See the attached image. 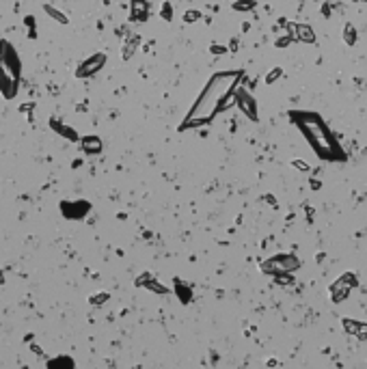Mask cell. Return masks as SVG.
I'll return each mask as SVG.
<instances>
[{
	"mask_svg": "<svg viewBox=\"0 0 367 369\" xmlns=\"http://www.w3.org/2000/svg\"><path fill=\"white\" fill-rule=\"evenodd\" d=\"M22 80V61L16 46L7 39H0V95L7 102L18 97Z\"/></svg>",
	"mask_w": 367,
	"mask_h": 369,
	"instance_id": "3957f363",
	"label": "cell"
},
{
	"mask_svg": "<svg viewBox=\"0 0 367 369\" xmlns=\"http://www.w3.org/2000/svg\"><path fill=\"white\" fill-rule=\"evenodd\" d=\"M290 33L294 39H298V41H305V43H313L315 41V33L311 26H307V24H290Z\"/></svg>",
	"mask_w": 367,
	"mask_h": 369,
	"instance_id": "ba28073f",
	"label": "cell"
},
{
	"mask_svg": "<svg viewBox=\"0 0 367 369\" xmlns=\"http://www.w3.org/2000/svg\"><path fill=\"white\" fill-rule=\"evenodd\" d=\"M80 149L87 156H97L102 151V141H99V136H84L80 138Z\"/></svg>",
	"mask_w": 367,
	"mask_h": 369,
	"instance_id": "9c48e42d",
	"label": "cell"
},
{
	"mask_svg": "<svg viewBox=\"0 0 367 369\" xmlns=\"http://www.w3.org/2000/svg\"><path fill=\"white\" fill-rule=\"evenodd\" d=\"M104 65H106V54H104V52H95V54H91V56L87 58V61H82V63L78 65L76 78H91V76H95V74L104 67Z\"/></svg>",
	"mask_w": 367,
	"mask_h": 369,
	"instance_id": "277c9868",
	"label": "cell"
},
{
	"mask_svg": "<svg viewBox=\"0 0 367 369\" xmlns=\"http://www.w3.org/2000/svg\"><path fill=\"white\" fill-rule=\"evenodd\" d=\"M290 119L298 126V129L303 132L307 143H309V147H313V151L318 153V158H322V160H330V162L346 160V153H344V149H341V145L337 143L333 132L328 129L326 121L318 112L291 111Z\"/></svg>",
	"mask_w": 367,
	"mask_h": 369,
	"instance_id": "7a4b0ae2",
	"label": "cell"
},
{
	"mask_svg": "<svg viewBox=\"0 0 367 369\" xmlns=\"http://www.w3.org/2000/svg\"><path fill=\"white\" fill-rule=\"evenodd\" d=\"M106 294H99V296H93L91 298V302H93V305H102V300H106Z\"/></svg>",
	"mask_w": 367,
	"mask_h": 369,
	"instance_id": "ffe728a7",
	"label": "cell"
},
{
	"mask_svg": "<svg viewBox=\"0 0 367 369\" xmlns=\"http://www.w3.org/2000/svg\"><path fill=\"white\" fill-rule=\"evenodd\" d=\"M344 41L348 43V46H354L356 31H354V26H352V24H346V28H344Z\"/></svg>",
	"mask_w": 367,
	"mask_h": 369,
	"instance_id": "5bb4252c",
	"label": "cell"
},
{
	"mask_svg": "<svg viewBox=\"0 0 367 369\" xmlns=\"http://www.w3.org/2000/svg\"><path fill=\"white\" fill-rule=\"evenodd\" d=\"M291 39H294L291 35H290V37H283V39H276V48H285V46H288V43L291 41Z\"/></svg>",
	"mask_w": 367,
	"mask_h": 369,
	"instance_id": "ac0fdd59",
	"label": "cell"
},
{
	"mask_svg": "<svg viewBox=\"0 0 367 369\" xmlns=\"http://www.w3.org/2000/svg\"><path fill=\"white\" fill-rule=\"evenodd\" d=\"M28 348H31V352H35V356H43V350L37 346V343H31Z\"/></svg>",
	"mask_w": 367,
	"mask_h": 369,
	"instance_id": "d6986e66",
	"label": "cell"
},
{
	"mask_svg": "<svg viewBox=\"0 0 367 369\" xmlns=\"http://www.w3.org/2000/svg\"><path fill=\"white\" fill-rule=\"evenodd\" d=\"M162 13H164V19H171V18H169V16H171V7H169V4H164Z\"/></svg>",
	"mask_w": 367,
	"mask_h": 369,
	"instance_id": "603a6c76",
	"label": "cell"
},
{
	"mask_svg": "<svg viewBox=\"0 0 367 369\" xmlns=\"http://www.w3.org/2000/svg\"><path fill=\"white\" fill-rule=\"evenodd\" d=\"M235 104H238V108L242 111L246 119L257 121V102L249 91H244V87H238V91H235Z\"/></svg>",
	"mask_w": 367,
	"mask_h": 369,
	"instance_id": "5b68a950",
	"label": "cell"
},
{
	"mask_svg": "<svg viewBox=\"0 0 367 369\" xmlns=\"http://www.w3.org/2000/svg\"><path fill=\"white\" fill-rule=\"evenodd\" d=\"M281 76H283V69H281V67H274L272 72H270L268 76H266V84H272V82L276 80V78H281Z\"/></svg>",
	"mask_w": 367,
	"mask_h": 369,
	"instance_id": "2e32d148",
	"label": "cell"
},
{
	"mask_svg": "<svg viewBox=\"0 0 367 369\" xmlns=\"http://www.w3.org/2000/svg\"><path fill=\"white\" fill-rule=\"evenodd\" d=\"M48 369H74V361L69 356H54L48 361Z\"/></svg>",
	"mask_w": 367,
	"mask_h": 369,
	"instance_id": "7c38bea8",
	"label": "cell"
},
{
	"mask_svg": "<svg viewBox=\"0 0 367 369\" xmlns=\"http://www.w3.org/2000/svg\"><path fill=\"white\" fill-rule=\"evenodd\" d=\"M212 52H214V54H225V52H227V48H223V46H212Z\"/></svg>",
	"mask_w": 367,
	"mask_h": 369,
	"instance_id": "7402d4cb",
	"label": "cell"
},
{
	"mask_svg": "<svg viewBox=\"0 0 367 369\" xmlns=\"http://www.w3.org/2000/svg\"><path fill=\"white\" fill-rule=\"evenodd\" d=\"M43 11H46L48 16L54 19V22H58V24H69V18L65 16L63 11H58L57 7H52V4H43Z\"/></svg>",
	"mask_w": 367,
	"mask_h": 369,
	"instance_id": "4fadbf2b",
	"label": "cell"
},
{
	"mask_svg": "<svg viewBox=\"0 0 367 369\" xmlns=\"http://www.w3.org/2000/svg\"><path fill=\"white\" fill-rule=\"evenodd\" d=\"M50 126H52V129L57 134H61V136H65L67 138V141H72V143H76V141H80V136H78V132L74 128H69V126H61V123L57 121V119H52V121H50Z\"/></svg>",
	"mask_w": 367,
	"mask_h": 369,
	"instance_id": "30bf717a",
	"label": "cell"
},
{
	"mask_svg": "<svg viewBox=\"0 0 367 369\" xmlns=\"http://www.w3.org/2000/svg\"><path fill=\"white\" fill-rule=\"evenodd\" d=\"M4 281H7V278H4V272H2V268H0V285H4Z\"/></svg>",
	"mask_w": 367,
	"mask_h": 369,
	"instance_id": "cb8c5ba5",
	"label": "cell"
},
{
	"mask_svg": "<svg viewBox=\"0 0 367 369\" xmlns=\"http://www.w3.org/2000/svg\"><path fill=\"white\" fill-rule=\"evenodd\" d=\"M242 78V72H218L208 80L205 89L197 97L194 106L190 108V112L186 114L184 123L179 129L188 128H199L203 123H210L218 112H223L225 108H229V99L233 97V93L238 91V82Z\"/></svg>",
	"mask_w": 367,
	"mask_h": 369,
	"instance_id": "6da1fadb",
	"label": "cell"
},
{
	"mask_svg": "<svg viewBox=\"0 0 367 369\" xmlns=\"http://www.w3.org/2000/svg\"><path fill=\"white\" fill-rule=\"evenodd\" d=\"M201 18V13L199 11H186V16H184V22H197V19Z\"/></svg>",
	"mask_w": 367,
	"mask_h": 369,
	"instance_id": "e0dca14e",
	"label": "cell"
},
{
	"mask_svg": "<svg viewBox=\"0 0 367 369\" xmlns=\"http://www.w3.org/2000/svg\"><path fill=\"white\" fill-rule=\"evenodd\" d=\"M147 18H149L147 0H132V2H130V19H132V22H145Z\"/></svg>",
	"mask_w": 367,
	"mask_h": 369,
	"instance_id": "52a82bcc",
	"label": "cell"
},
{
	"mask_svg": "<svg viewBox=\"0 0 367 369\" xmlns=\"http://www.w3.org/2000/svg\"><path fill=\"white\" fill-rule=\"evenodd\" d=\"M291 164H294L296 168H300V171H309V166H307V164H305L303 160H294V162H291Z\"/></svg>",
	"mask_w": 367,
	"mask_h": 369,
	"instance_id": "44dd1931",
	"label": "cell"
},
{
	"mask_svg": "<svg viewBox=\"0 0 367 369\" xmlns=\"http://www.w3.org/2000/svg\"><path fill=\"white\" fill-rule=\"evenodd\" d=\"M61 212L65 218H82L84 214L89 212V203L87 201H63Z\"/></svg>",
	"mask_w": 367,
	"mask_h": 369,
	"instance_id": "8992f818",
	"label": "cell"
},
{
	"mask_svg": "<svg viewBox=\"0 0 367 369\" xmlns=\"http://www.w3.org/2000/svg\"><path fill=\"white\" fill-rule=\"evenodd\" d=\"M253 7H255L253 0H235V2H233L235 11H249V9H253Z\"/></svg>",
	"mask_w": 367,
	"mask_h": 369,
	"instance_id": "9a60e30c",
	"label": "cell"
},
{
	"mask_svg": "<svg viewBox=\"0 0 367 369\" xmlns=\"http://www.w3.org/2000/svg\"><path fill=\"white\" fill-rule=\"evenodd\" d=\"M138 46H140V37H138V35H132V37L125 39V43H123V52H121L123 61H130V58H132V54L136 52V48H138Z\"/></svg>",
	"mask_w": 367,
	"mask_h": 369,
	"instance_id": "8fae6325",
	"label": "cell"
}]
</instances>
